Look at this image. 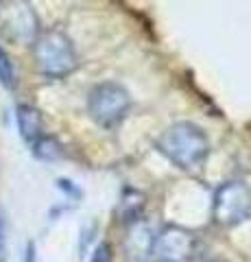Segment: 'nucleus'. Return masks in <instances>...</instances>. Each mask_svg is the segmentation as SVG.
<instances>
[{"label":"nucleus","instance_id":"f257e3e1","mask_svg":"<svg viewBox=\"0 0 251 262\" xmlns=\"http://www.w3.org/2000/svg\"><path fill=\"white\" fill-rule=\"evenodd\" d=\"M157 151L181 170H197L210 155V138L197 122L179 120L162 131Z\"/></svg>","mask_w":251,"mask_h":262},{"label":"nucleus","instance_id":"f03ea898","mask_svg":"<svg viewBox=\"0 0 251 262\" xmlns=\"http://www.w3.org/2000/svg\"><path fill=\"white\" fill-rule=\"evenodd\" d=\"M35 68L46 79H63L77 70L79 55L72 39L59 29L39 31L33 42Z\"/></svg>","mask_w":251,"mask_h":262},{"label":"nucleus","instance_id":"7ed1b4c3","mask_svg":"<svg viewBox=\"0 0 251 262\" xmlns=\"http://www.w3.org/2000/svg\"><path fill=\"white\" fill-rule=\"evenodd\" d=\"M131 110V94L118 81H101L87 92V114L103 129H114Z\"/></svg>","mask_w":251,"mask_h":262},{"label":"nucleus","instance_id":"20e7f679","mask_svg":"<svg viewBox=\"0 0 251 262\" xmlns=\"http://www.w3.org/2000/svg\"><path fill=\"white\" fill-rule=\"evenodd\" d=\"M251 216V186L234 179L223 184L214 194L212 219L221 227H234Z\"/></svg>","mask_w":251,"mask_h":262},{"label":"nucleus","instance_id":"39448f33","mask_svg":"<svg viewBox=\"0 0 251 262\" xmlns=\"http://www.w3.org/2000/svg\"><path fill=\"white\" fill-rule=\"evenodd\" d=\"M194 249H197V238H194L192 232L177 225H168L159 234H155L151 256H155V260L181 262L186 258H190Z\"/></svg>","mask_w":251,"mask_h":262},{"label":"nucleus","instance_id":"423d86ee","mask_svg":"<svg viewBox=\"0 0 251 262\" xmlns=\"http://www.w3.org/2000/svg\"><path fill=\"white\" fill-rule=\"evenodd\" d=\"M13 9H0V15L5 18V31L11 39L18 42H35L39 35V20L29 3H13Z\"/></svg>","mask_w":251,"mask_h":262},{"label":"nucleus","instance_id":"0eeeda50","mask_svg":"<svg viewBox=\"0 0 251 262\" xmlns=\"http://www.w3.org/2000/svg\"><path fill=\"white\" fill-rule=\"evenodd\" d=\"M15 120H18L20 138L27 144H33L37 138L44 136V118L42 112L29 103H20L15 107Z\"/></svg>","mask_w":251,"mask_h":262},{"label":"nucleus","instance_id":"6e6552de","mask_svg":"<svg viewBox=\"0 0 251 262\" xmlns=\"http://www.w3.org/2000/svg\"><path fill=\"white\" fill-rule=\"evenodd\" d=\"M153 238L155 234H151V229L138 221V223L131 225V232H129L127 241H125V251L131 260H140L144 256H151V249H153Z\"/></svg>","mask_w":251,"mask_h":262},{"label":"nucleus","instance_id":"1a4fd4ad","mask_svg":"<svg viewBox=\"0 0 251 262\" xmlns=\"http://www.w3.org/2000/svg\"><path fill=\"white\" fill-rule=\"evenodd\" d=\"M31 153H33V158L39 162H59L66 158L63 144L55 136H46V134L31 144Z\"/></svg>","mask_w":251,"mask_h":262},{"label":"nucleus","instance_id":"9d476101","mask_svg":"<svg viewBox=\"0 0 251 262\" xmlns=\"http://www.w3.org/2000/svg\"><path fill=\"white\" fill-rule=\"evenodd\" d=\"M142 210H144V194L138 192V190H131V188H127L125 194H123V199H120L118 214L123 216L125 223L133 225V223L140 221Z\"/></svg>","mask_w":251,"mask_h":262},{"label":"nucleus","instance_id":"9b49d317","mask_svg":"<svg viewBox=\"0 0 251 262\" xmlns=\"http://www.w3.org/2000/svg\"><path fill=\"white\" fill-rule=\"evenodd\" d=\"M0 85L5 90H15L18 88V72H15V63L11 55L0 46Z\"/></svg>","mask_w":251,"mask_h":262},{"label":"nucleus","instance_id":"f8f14e48","mask_svg":"<svg viewBox=\"0 0 251 262\" xmlns=\"http://www.w3.org/2000/svg\"><path fill=\"white\" fill-rule=\"evenodd\" d=\"M90 262H114V251H111V245L109 243H99V245H96Z\"/></svg>","mask_w":251,"mask_h":262},{"label":"nucleus","instance_id":"ddd939ff","mask_svg":"<svg viewBox=\"0 0 251 262\" xmlns=\"http://www.w3.org/2000/svg\"><path fill=\"white\" fill-rule=\"evenodd\" d=\"M0 262H7V214L0 208Z\"/></svg>","mask_w":251,"mask_h":262},{"label":"nucleus","instance_id":"4468645a","mask_svg":"<svg viewBox=\"0 0 251 262\" xmlns=\"http://www.w3.org/2000/svg\"><path fill=\"white\" fill-rule=\"evenodd\" d=\"M57 188H59L61 192H66V194L70 196V199H75V201H79L81 196H83V192H81L79 188L70 182V179H63V177H61V179H57Z\"/></svg>","mask_w":251,"mask_h":262},{"label":"nucleus","instance_id":"2eb2a0df","mask_svg":"<svg viewBox=\"0 0 251 262\" xmlns=\"http://www.w3.org/2000/svg\"><path fill=\"white\" fill-rule=\"evenodd\" d=\"M22 262H37V247L33 241L27 243V247H24V256H22Z\"/></svg>","mask_w":251,"mask_h":262},{"label":"nucleus","instance_id":"dca6fc26","mask_svg":"<svg viewBox=\"0 0 251 262\" xmlns=\"http://www.w3.org/2000/svg\"><path fill=\"white\" fill-rule=\"evenodd\" d=\"M92 234H94V225H90L87 229H83V232H81V236H83V243L79 245V256H83V253H85L87 245H90V241H92Z\"/></svg>","mask_w":251,"mask_h":262},{"label":"nucleus","instance_id":"f3484780","mask_svg":"<svg viewBox=\"0 0 251 262\" xmlns=\"http://www.w3.org/2000/svg\"><path fill=\"white\" fill-rule=\"evenodd\" d=\"M151 262H168V260H151Z\"/></svg>","mask_w":251,"mask_h":262}]
</instances>
